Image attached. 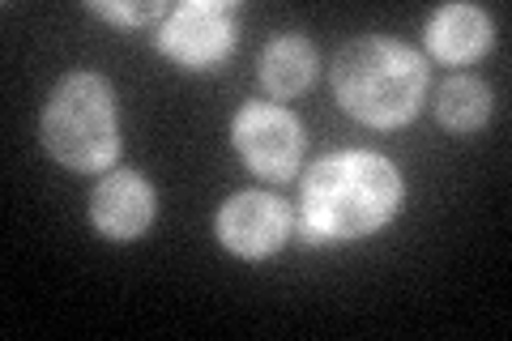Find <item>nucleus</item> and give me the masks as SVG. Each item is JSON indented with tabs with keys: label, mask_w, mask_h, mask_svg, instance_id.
<instances>
[{
	"label": "nucleus",
	"mask_w": 512,
	"mask_h": 341,
	"mask_svg": "<svg viewBox=\"0 0 512 341\" xmlns=\"http://www.w3.org/2000/svg\"><path fill=\"white\" fill-rule=\"evenodd\" d=\"M436 120L448 128V133H457V137L478 133V128L491 120V90H487V81H478L470 73L448 77L440 86V94H436Z\"/></svg>",
	"instance_id": "9d476101"
},
{
	"label": "nucleus",
	"mask_w": 512,
	"mask_h": 341,
	"mask_svg": "<svg viewBox=\"0 0 512 341\" xmlns=\"http://www.w3.org/2000/svg\"><path fill=\"white\" fill-rule=\"evenodd\" d=\"M214 235L222 248L244 256V261H265L291 239V209L269 192H235L218 205Z\"/></svg>",
	"instance_id": "423d86ee"
},
{
	"label": "nucleus",
	"mask_w": 512,
	"mask_h": 341,
	"mask_svg": "<svg viewBox=\"0 0 512 341\" xmlns=\"http://www.w3.org/2000/svg\"><path fill=\"white\" fill-rule=\"evenodd\" d=\"M158 218V192L141 171H107L90 197V222L94 231L111 243H133L154 226Z\"/></svg>",
	"instance_id": "0eeeda50"
},
{
	"label": "nucleus",
	"mask_w": 512,
	"mask_h": 341,
	"mask_svg": "<svg viewBox=\"0 0 512 341\" xmlns=\"http://www.w3.org/2000/svg\"><path fill=\"white\" fill-rule=\"evenodd\" d=\"M235 5L231 0H184L154 26V47L188 73L214 69L235 52Z\"/></svg>",
	"instance_id": "20e7f679"
},
{
	"label": "nucleus",
	"mask_w": 512,
	"mask_h": 341,
	"mask_svg": "<svg viewBox=\"0 0 512 341\" xmlns=\"http://www.w3.org/2000/svg\"><path fill=\"white\" fill-rule=\"evenodd\" d=\"M43 150L64 171H111L120 158V111L111 81L99 73H64L39 116Z\"/></svg>",
	"instance_id": "7ed1b4c3"
},
{
	"label": "nucleus",
	"mask_w": 512,
	"mask_h": 341,
	"mask_svg": "<svg viewBox=\"0 0 512 341\" xmlns=\"http://www.w3.org/2000/svg\"><path fill=\"white\" fill-rule=\"evenodd\" d=\"M427 52L440 64H474L478 56L491 52L495 26L478 5H440L427 18Z\"/></svg>",
	"instance_id": "6e6552de"
},
{
	"label": "nucleus",
	"mask_w": 512,
	"mask_h": 341,
	"mask_svg": "<svg viewBox=\"0 0 512 341\" xmlns=\"http://www.w3.org/2000/svg\"><path fill=\"white\" fill-rule=\"evenodd\" d=\"M329 81L346 116L367 128H402L423 107L427 64L414 47L389 35H363L333 56Z\"/></svg>",
	"instance_id": "f03ea898"
},
{
	"label": "nucleus",
	"mask_w": 512,
	"mask_h": 341,
	"mask_svg": "<svg viewBox=\"0 0 512 341\" xmlns=\"http://www.w3.org/2000/svg\"><path fill=\"white\" fill-rule=\"evenodd\" d=\"M316 73H320V56L308 35L286 30V35H274L261 47V86L269 99H278V103L299 99L316 81Z\"/></svg>",
	"instance_id": "1a4fd4ad"
},
{
	"label": "nucleus",
	"mask_w": 512,
	"mask_h": 341,
	"mask_svg": "<svg viewBox=\"0 0 512 341\" xmlns=\"http://www.w3.org/2000/svg\"><path fill=\"white\" fill-rule=\"evenodd\" d=\"M231 141L248 171L286 184L303 162V124L278 103H244L231 120Z\"/></svg>",
	"instance_id": "39448f33"
},
{
	"label": "nucleus",
	"mask_w": 512,
	"mask_h": 341,
	"mask_svg": "<svg viewBox=\"0 0 512 341\" xmlns=\"http://www.w3.org/2000/svg\"><path fill=\"white\" fill-rule=\"evenodd\" d=\"M402 171L372 150H338L303 175L295 231L303 243H355L402 214Z\"/></svg>",
	"instance_id": "f257e3e1"
},
{
	"label": "nucleus",
	"mask_w": 512,
	"mask_h": 341,
	"mask_svg": "<svg viewBox=\"0 0 512 341\" xmlns=\"http://www.w3.org/2000/svg\"><path fill=\"white\" fill-rule=\"evenodd\" d=\"M90 13H99V18H107V22H116V26H158L167 18V5L163 0H146V5H111V0H90L86 5Z\"/></svg>",
	"instance_id": "9b49d317"
}]
</instances>
